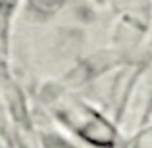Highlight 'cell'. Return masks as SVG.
<instances>
[{
  "instance_id": "cell-2",
  "label": "cell",
  "mask_w": 152,
  "mask_h": 148,
  "mask_svg": "<svg viewBox=\"0 0 152 148\" xmlns=\"http://www.w3.org/2000/svg\"><path fill=\"white\" fill-rule=\"evenodd\" d=\"M129 148H152V129L141 133L133 142H131Z\"/></svg>"
},
{
  "instance_id": "cell-3",
  "label": "cell",
  "mask_w": 152,
  "mask_h": 148,
  "mask_svg": "<svg viewBox=\"0 0 152 148\" xmlns=\"http://www.w3.org/2000/svg\"><path fill=\"white\" fill-rule=\"evenodd\" d=\"M45 146L46 148H75L73 144H69L67 141L56 137V135H50V137L46 139V141H45Z\"/></svg>"
},
{
  "instance_id": "cell-1",
  "label": "cell",
  "mask_w": 152,
  "mask_h": 148,
  "mask_svg": "<svg viewBox=\"0 0 152 148\" xmlns=\"http://www.w3.org/2000/svg\"><path fill=\"white\" fill-rule=\"evenodd\" d=\"M62 117L75 133H79L83 139L91 141L93 144H98V146L114 144V139H115L114 129L87 108L66 106V110H62Z\"/></svg>"
}]
</instances>
